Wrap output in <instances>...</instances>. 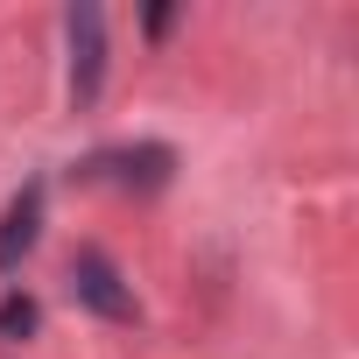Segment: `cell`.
Segmentation results:
<instances>
[{
    "instance_id": "obj_5",
    "label": "cell",
    "mask_w": 359,
    "mask_h": 359,
    "mask_svg": "<svg viewBox=\"0 0 359 359\" xmlns=\"http://www.w3.org/2000/svg\"><path fill=\"white\" fill-rule=\"evenodd\" d=\"M29 331H36V303L8 296V303H0V338H29Z\"/></svg>"
},
{
    "instance_id": "obj_4",
    "label": "cell",
    "mask_w": 359,
    "mask_h": 359,
    "mask_svg": "<svg viewBox=\"0 0 359 359\" xmlns=\"http://www.w3.org/2000/svg\"><path fill=\"white\" fill-rule=\"evenodd\" d=\"M113 162H120V184H141V191L169 184V148H127V155H113Z\"/></svg>"
},
{
    "instance_id": "obj_1",
    "label": "cell",
    "mask_w": 359,
    "mask_h": 359,
    "mask_svg": "<svg viewBox=\"0 0 359 359\" xmlns=\"http://www.w3.org/2000/svg\"><path fill=\"white\" fill-rule=\"evenodd\" d=\"M99 78H106V22L99 8H71V99L92 106Z\"/></svg>"
},
{
    "instance_id": "obj_3",
    "label": "cell",
    "mask_w": 359,
    "mask_h": 359,
    "mask_svg": "<svg viewBox=\"0 0 359 359\" xmlns=\"http://www.w3.org/2000/svg\"><path fill=\"white\" fill-rule=\"evenodd\" d=\"M36 233H43V184H29V191L8 205V219H0V268H15V261L36 247Z\"/></svg>"
},
{
    "instance_id": "obj_2",
    "label": "cell",
    "mask_w": 359,
    "mask_h": 359,
    "mask_svg": "<svg viewBox=\"0 0 359 359\" xmlns=\"http://www.w3.org/2000/svg\"><path fill=\"white\" fill-rule=\"evenodd\" d=\"M71 275H78V296H85L99 317H113V324H127V317H134V289L120 282V268H113L99 247H85V254L71 261Z\"/></svg>"
}]
</instances>
